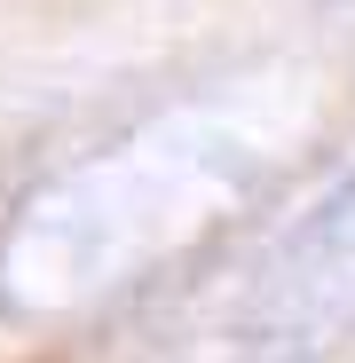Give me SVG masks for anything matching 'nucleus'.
<instances>
[{
    "label": "nucleus",
    "mask_w": 355,
    "mask_h": 363,
    "mask_svg": "<svg viewBox=\"0 0 355 363\" xmlns=\"http://www.w3.org/2000/svg\"><path fill=\"white\" fill-rule=\"evenodd\" d=\"M332 9H355V0H332Z\"/></svg>",
    "instance_id": "7ed1b4c3"
},
{
    "label": "nucleus",
    "mask_w": 355,
    "mask_h": 363,
    "mask_svg": "<svg viewBox=\"0 0 355 363\" xmlns=\"http://www.w3.org/2000/svg\"><path fill=\"white\" fill-rule=\"evenodd\" d=\"M276 166L253 135L229 127V111H174L158 127L111 143L103 158L55 174L47 190L0 237V300L9 308H72L111 284H127L158 253L190 245L221 206H237Z\"/></svg>",
    "instance_id": "f257e3e1"
},
{
    "label": "nucleus",
    "mask_w": 355,
    "mask_h": 363,
    "mask_svg": "<svg viewBox=\"0 0 355 363\" xmlns=\"http://www.w3.org/2000/svg\"><path fill=\"white\" fill-rule=\"evenodd\" d=\"M355 347V166L292 213L229 300V363H332Z\"/></svg>",
    "instance_id": "f03ea898"
}]
</instances>
